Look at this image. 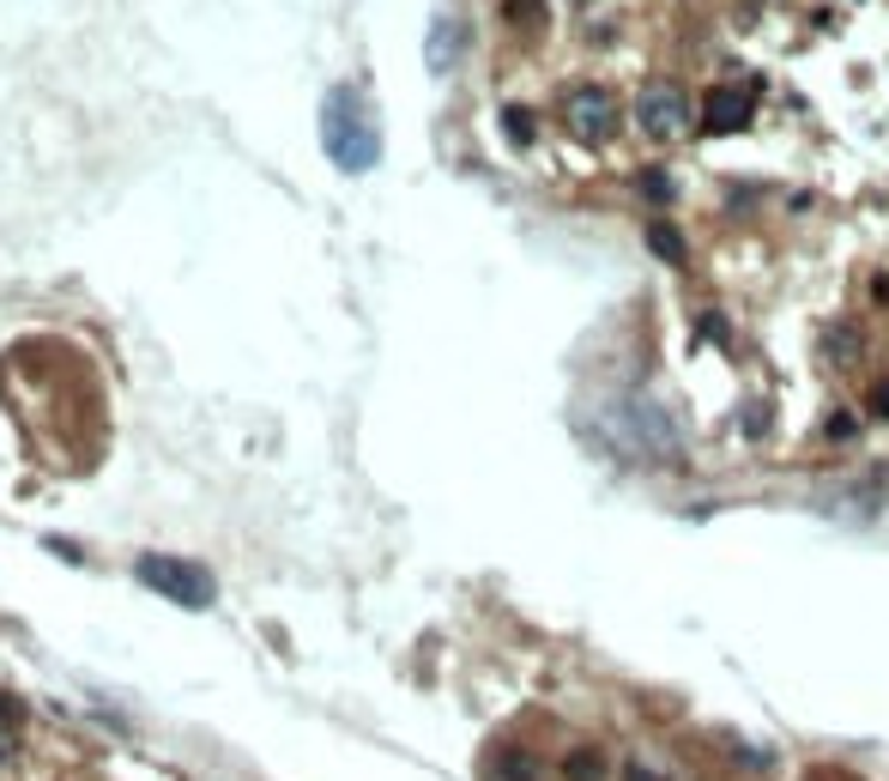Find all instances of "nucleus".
<instances>
[{
	"label": "nucleus",
	"mask_w": 889,
	"mask_h": 781,
	"mask_svg": "<svg viewBox=\"0 0 889 781\" xmlns=\"http://www.w3.org/2000/svg\"><path fill=\"white\" fill-rule=\"evenodd\" d=\"M321 139H327V158L352 176L381 158V127L352 85H333L327 92V104H321Z\"/></svg>",
	"instance_id": "1"
},
{
	"label": "nucleus",
	"mask_w": 889,
	"mask_h": 781,
	"mask_svg": "<svg viewBox=\"0 0 889 781\" xmlns=\"http://www.w3.org/2000/svg\"><path fill=\"white\" fill-rule=\"evenodd\" d=\"M563 122H569V134L582 139V146H605V139L617 134L611 92H599V85H575V92L563 97Z\"/></svg>",
	"instance_id": "2"
},
{
	"label": "nucleus",
	"mask_w": 889,
	"mask_h": 781,
	"mask_svg": "<svg viewBox=\"0 0 889 781\" xmlns=\"http://www.w3.org/2000/svg\"><path fill=\"white\" fill-rule=\"evenodd\" d=\"M636 122L648 127L653 139H678V134H690V97L678 92V85H648V92L636 97Z\"/></svg>",
	"instance_id": "3"
},
{
	"label": "nucleus",
	"mask_w": 889,
	"mask_h": 781,
	"mask_svg": "<svg viewBox=\"0 0 889 781\" xmlns=\"http://www.w3.org/2000/svg\"><path fill=\"white\" fill-rule=\"evenodd\" d=\"M491 775L496 781H538V758L521 746H496L491 751Z\"/></svg>",
	"instance_id": "4"
},
{
	"label": "nucleus",
	"mask_w": 889,
	"mask_h": 781,
	"mask_svg": "<svg viewBox=\"0 0 889 781\" xmlns=\"http://www.w3.org/2000/svg\"><path fill=\"white\" fill-rule=\"evenodd\" d=\"M744 110H751V104H744V97L739 92H714V97H708V134H732V127H744Z\"/></svg>",
	"instance_id": "5"
},
{
	"label": "nucleus",
	"mask_w": 889,
	"mask_h": 781,
	"mask_svg": "<svg viewBox=\"0 0 889 781\" xmlns=\"http://www.w3.org/2000/svg\"><path fill=\"white\" fill-rule=\"evenodd\" d=\"M454 49H460V24L454 19H436L430 24V67H454Z\"/></svg>",
	"instance_id": "6"
},
{
	"label": "nucleus",
	"mask_w": 889,
	"mask_h": 781,
	"mask_svg": "<svg viewBox=\"0 0 889 781\" xmlns=\"http://www.w3.org/2000/svg\"><path fill=\"white\" fill-rule=\"evenodd\" d=\"M563 775H569V781H605V751L599 746L569 751V758H563Z\"/></svg>",
	"instance_id": "7"
},
{
	"label": "nucleus",
	"mask_w": 889,
	"mask_h": 781,
	"mask_svg": "<svg viewBox=\"0 0 889 781\" xmlns=\"http://www.w3.org/2000/svg\"><path fill=\"white\" fill-rule=\"evenodd\" d=\"M648 242H653V254H660V261H684V254H690V249H684V237H678L672 225H660V219L648 225Z\"/></svg>",
	"instance_id": "8"
},
{
	"label": "nucleus",
	"mask_w": 889,
	"mask_h": 781,
	"mask_svg": "<svg viewBox=\"0 0 889 781\" xmlns=\"http://www.w3.org/2000/svg\"><path fill=\"white\" fill-rule=\"evenodd\" d=\"M829 357H841V364H854V357H859V334H854V327H835V334H829Z\"/></svg>",
	"instance_id": "9"
},
{
	"label": "nucleus",
	"mask_w": 889,
	"mask_h": 781,
	"mask_svg": "<svg viewBox=\"0 0 889 781\" xmlns=\"http://www.w3.org/2000/svg\"><path fill=\"white\" fill-rule=\"evenodd\" d=\"M624 781H666V775H660V770H648V763L636 758V763H624Z\"/></svg>",
	"instance_id": "10"
},
{
	"label": "nucleus",
	"mask_w": 889,
	"mask_h": 781,
	"mask_svg": "<svg viewBox=\"0 0 889 781\" xmlns=\"http://www.w3.org/2000/svg\"><path fill=\"white\" fill-rule=\"evenodd\" d=\"M871 413L889 418V382H878V388H871Z\"/></svg>",
	"instance_id": "11"
},
{
	"label": "nucleus",
	"mask_w": 889,
	"mask_h": 781,
	"mask_svg": "<svg viewBox=\"0 0 889 781\" xmlns=\"http://www.w3.org/2000/svg\"><path fill=\"white\" fill-rule=\"evenodd\" d=\"M533 12H538V0H514V7H509V19H514V24H526Z\"/></svg>",
	"instance_id": "12"
},
{
	"label": "nucleus",
	"mask_w": 889,
	"mask_h": 781,
	"mask_svg": "<svg viewBox=\"0 0 889 781\" xmlns=\"http://www.w3.org/2000/svg\"><path fill=\"white\" fill-rule=\"evenodd\" d=\"M805 781H854V775H847V770H829V763H817V770H810Z\"/></svg>",
	"instance_id": "13"
}]
</instances>
